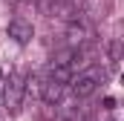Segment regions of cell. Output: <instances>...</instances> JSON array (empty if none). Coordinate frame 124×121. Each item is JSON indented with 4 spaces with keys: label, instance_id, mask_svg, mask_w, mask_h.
<instances>
[{
    "label": "cell",
    "instance_id": "cell-1",
    "mask_svg": "<svg viewBox=\"0 0 124 121\" xmlns=\"http://www.w3.org/2000/svg\"><path fill=\"white\" fill-rule=\"evenodd\" d=\"M23 95H26V75L17 69L9 75V81L3 84V110L17 115L20 107H23Z\"/></svg>",
    "mask_w": 124,
    "mask_h": 121
},
{
    "label": "cell",
    "instance_id": "cell-2",
    "mask_svg": "<svg viewBox=\"0 0 124 121\" xmlns=\"http://www.w3.org/2000/svg\"><path fill=\"white\" fill-rule=\"evenodd\" d=\"M101 84H104V69H98V66H90V69H84V72H75L72 81H69L75 98H90Z\"/></svg>",
    "mask_w": 124,
    "mask_h": 121
},
{
    "label": "cell",
    "instance_id": "cell-3",
    "mask_svg": "<svg viewBox=\"0 0 124 121\" xmlns=\"http://www.w3.org/2000/svg\"><path fill=\"white\" fill-rule=\"evenodd\" d=\"M90 38H93L90 23H84V20H69V23H66V43H69V49H81V46H87Z\"/></svg>",
    "mask_w": 124,
    "mask_h": 121
},
{
    "label": "cell",
    "instance_id": "cell-4",
    "mask_svg": "<svg viewBox=\"0 0 124 121\" xmlns=\"http://www.w3.org/2000/svg\"><path fill=\"white\" fill-rule=\"evenodd\" d=\"M9 38L23 46V43H29L32 38H35V26H32L29 20H23V17H15V20L9 23Z\"/></svg>",
    "mask_w": 124,
    "mask_h": 121
},
{
    "label": "cell",
    "instance_id": "cell-5",
    "mask_svg": "<svg viewBox=\"0 0 124 121\" xmlns=\"http://www.w3.org/2000/svg\"><path fill=\"white\" fill-rule=\"evenodd\" d=\"M40 98H43L49 107H55V104H61V98H63V87L58 84V81L46 78V81L40 84Z\"/></svg>",
    "mask_w": 124,
    "mask_h": 121
},
{
    "label": "cell",
    "instance_id": "cell-6",
    "mask_svg": "<svg viewBox=\"0 0 124 121\" xmlns=\"http://www.w3.org/2000/svg\"><path fill=\"white\" fill-rule=\"evenodd\" d=\"M118 63H121V40L113 38L107 43V66H110V72H118Z\"/></svg>",
    "mask_w": 124,
    "mask_h": 121
},
{
    "label": "cell",
    "instance_id": "cell-7",
    "mask_svg": "<svg viewBox=\"0 0 124 121\" xmlns=\"http://www.w3.org/2000/svg\"><path fill=\"white\" fill-rule=\"evenodd\" d=\"M104 110H116V98H104Z\"/></svg>",
    "mask_w": 124,
    "mask_h": 121
}]
</instances>
